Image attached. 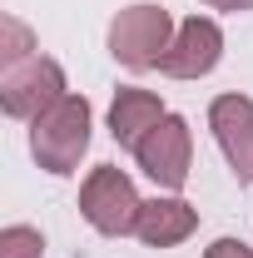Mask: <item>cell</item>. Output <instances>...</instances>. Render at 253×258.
<instances>
[{"label":"cell","mask_w":253,"mask_h":258,"mask_svg":"<svg viewBox=\"0 0 253 258\" xmlns=\"http://www.w3.org/2000/svg\"><path fill=\"white\" fill-rule=\"evenodd\" d=\"M65 99V70L45 55H30L25 64H10L0 80V109L10 119H40L50 104Z\"/></svg>","instance_id":"5"},{"label":"cell","mask_w":253,"mask_h":258,"mask_svg":"<svg viewBox=\"0 0 253 258\" xmlns=\"http://www.w3.org/2000/svg\"><path fill=\"white\" fill-rule=\"evenodd\" d=\"M219 60H223V30L209 15H189V20L174 30V45H169V55L159 60V70H164L169 80H199V75H209Z\"/></svg>","instance_id":"7"},{"label":"cell","mask_w":253,"mask_h":258,"mask_svg":"<svg viewBox=\"0 0 253 258\" xmlns=\"http://www.w3.org/2000/svg\"><path fill=\"white\" fill-rule=\"evenodd\" d=\"M45 253V238H40V228L30 224H10L0 228V258H40Z\"/></svg>","instance_id":"11"},{"label":"cell","mask_w":253,"mask_h":258,"mask_svg":"<svg viewBox=\"0 0 253 258\" xmlns=\"http://www.w3.org/2000/svg\"><path fill=\"white\" fill-rule=\"evenodd\" d=\"M209 129L219 139L233 179L253 184V99L248 95H219L209 104Z\"/></svg>","instance_id":"6"},{"label":"cell","mask_w":253,"mask_h":258,"mask_svg":"<svg viewBox=\"0 0 253 258\" xmlns=\"http://www.w3.org/2000/svg\"><path fill=\"white\" fill-rule=\"evenodd\" d=\"M174 15L154 5V0H139V5H124L114 20H109V55L124 64V70H154L169 45H174Z\"/></svg>","instance_id":"2"},{"label":"cell","mask_w":253,"mask_h":258,"mask_svg":"<svg viewBox=\"0 0 253 258\" xmlns=\"http://www.w3.org/2000/svg\"><path fill=\"white\" fill-rule=\"evenodd\" d=\"M139 209H144V199L134 189V179H129L124 169H114V164H95L90 179L80 184V214H85L90 228H99L104 238L134 233Z\"/></svg>","instance_id":"3"},{"label":"cell","mask_w":253,"mask_h":258,"mask_svg":"<svg viewBox=\"0 0 253 258\" xmlns=\"http://www.w3.org/2000/svg\"><path fill=\"white\" fill-rule=\"evenodd\" d=\"M204 258H253V248L243 238H214V243L204 248Z\"/></svg>","instance_id":"12"},{"label":"cell","mask_w":253,"mask_h":258,"mask_svg":"<svg viewBox=\"0 0 253 258\" xmlns=\"http://www.w3.org/2000/svg\"><path fill=\"white\" fill-rule=\"evenodd\" d=\"M134 159L139 169L154 179L159 189L179 194L189 184V159H194V134H189V119H179V114H164L144 139H139V149H134Z\"/></svg>","instance_id":"4"},{"label":"cell","mask_w":253,"mask_h":258,"mask_svg":"<svg viewBox=\"0 0 253 258\" xmlns=\"http://www.w3.org/2000/svg\"><path fill=\"white\" fill-rule=\"evenodd\" d=\"M164 114H169V109H164V99H159L154 90H134V85H124V90L114 95V104H109V134H114L119 149L134 154L139 139H144Z\"/></svg>","instance_id":"8"},{"label":"cell","mask_w":253,"mask_h":258,"mask_svg":"<svg viewBox=\"0 0 253 258\" xmlns=\"http://www.w3.org/2000/svg\"><path fill=\"white\" fill-rule=\"evenodd\" d=\"M0 35H5V40H0V64H5V70H10V64H25V60H30L35 35H30V25H25V20L5 15V20H0Z\"/></svg>","instance_id":"10"},{"label":"cell","mask_w":253,"mask_h":258,"mask_svg":"<svg viewBox=\"0 0 253 258\" xmlns=\"http://www.w3.org/2000/svg\"><path fill=\"white\" fill-rule=\"evenodd\" d=\"M90 119L95 109L85 95H65L40 119H30V154L40 159L45 174H75L80 154L90 149Z\"/></svg>","instance_id":"1"},{"label":"cell","mask_w":253,"mask_h":258,"mask_svg":"<svg viewBox=\"0 0 253 258\" xmlns=\"http://www.w3.org/2000/svg\"><path fill=\"white\" fill-rule=\"evenodd\" d=\"M204 5H214V10H248L253 0H204Z\"/></svg>","instance_id":"13"},{"label":"cell","mask_w":253,"mask_h":258,"mask_svg":"<svg viewBox=\"0 0 253 258\" xmlns=\"http://www.w3.org/2000/svg\"><path fill=\"white\" fill-rule=\"evenodd\" d=\"M194 228H199V209L184 204V199H149L144 209H139V224H134V238L139 243H149V248H174V243H184Z\"/></svg>","instance_id":"9"}]
</instances>
